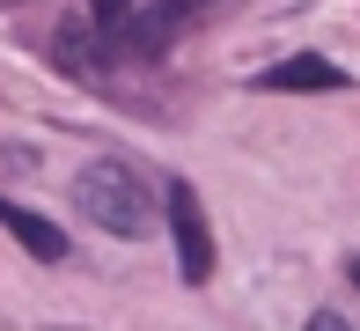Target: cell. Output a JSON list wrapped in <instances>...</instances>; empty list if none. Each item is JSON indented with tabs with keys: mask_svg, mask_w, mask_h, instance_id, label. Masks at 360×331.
<instances>
[{
	"mask_svg": "<svg viewBox=\"0 0 360 331\" xmlns=\"http://www.w3.org/2000/svg\"><path fill=\"white\" fill-rule=\"evenodd\" d=\"M346 273H353V287H360V258H353V265H346Z\"/></svg>",
	"mask_w": 360,
	"mask_h": 331,
	"instance_id": "5",
	"label": "cell"
},
{
	"mask_svg": "<svg viewBox=\"0 0 360 331\" xmlns=\"http://www.w3.org/2000/svg\"><path fill=\"white\" fill-rule=\"evenodd\" d=\"M169 228H176V273L199 287V280H214V236H206V213H199V192L176 177L169 185Z\"/></svg>",
	"mask_w": 360,
	"mask_h": 331,
	"instance_id": "2",
	"label": "cell"
},
{
	"mask_svg": "<svg viewBox=\"0 0 360 331\" xmlns=\"http://www.w3.org/2000/svg\"><path fill=\"white\" fill-rule=\"evenodd\" d=\"M74 206L89 213L103 236H147V221H155V199H147V177L125 170V162H89V170L74 177Z\"/></svg>",
	"mask_w": 360,
	"mask_h": 331,
	"instance_id": "1",
	"label": "cell"
},
{
	"mask_svg": "<svg viewBox=\"0 0 360 331\" xmlns=\"http://www.w3.org/2000/svg\"><path fill=\"white\" fill-rule=\"evenodd\" d=\"M0 228H15V243H22L30 258H44V265H52V258H67V236H59L44 213H22L15 199H0Z\"/></svg>",
	"mask_w": 360,
	"mask_h": 331,
	"instance_id": "3",
	"label": "cell"
},
{
	"mask_svg": "<svg viewBox=\"0 0 360 331\" xmlns=\"http://www.w3.org/2000/svg\"><path fill=\"white\" fill-rule=\"evenodd\" d=\"M257 89H346V74H338L331 59L302 52V59H280L272 74H257Z\"/></svg>",
	"mask_w": 360,
	"mask_h": 331,
	"instance_id": "4",
	"label": "cell"
}]
</instances>
